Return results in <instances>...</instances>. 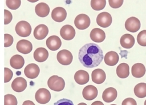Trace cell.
Here are the masks:
<instances>
[{"instance_id": "10", "label": "cell", "mask_w": 146, "mask_h": 105, "mask_svg": "<svg viewBox=\"0 0 146 105\" xmlns=\"http://www.w3.org/2000/svg\"><path fill=\"white\" fill-rule=\"evenodd\" d=\"M60 35L64 40H71L75 36V30L71 25L66 24L61 28Z\"/></svg>"}, {"instance_id": "24", "label": "cell", "mask_w": 146, "mask_h": 105, "mask_svg": "<svg viewBox=\"0 0 146 105\" xmlns=\"http://www.w3.org/2000/svg\"><path fill=\"white\" fill-rule=\"evenodd\" d=\"M35 11L38 16L44 18L48 15L50 7L46 3L41 2L36 5L35 7Z\"/></svg>"}, {"instance_id": "18", "label": "cell", "mask_w": 146, "mask_h": 105, "mask_svg": "<svg viewBox=\"0 0 146 105\" xmlns=\"http://www.w3.org/2000/svg\"><path fill=\"white\" fill-rule=\"evenodd\" d=\"M91 39L96 43H101L106 38V33L103 30L100 28H95L91 30L90 32Z\"/></svg>"}, {"instance_id": "1", "label": "cell", "mask_w": 146, "mask_h": 105, "mask_svg": "<svg viewBox=\"0 0 146 105\" xmlns=\"http://www.w3.org/2000/svg\"><path fill=\"white\" fill-rule=\"evenodd\" d=\"M104 58L100 47L96 44L88 43L83 45L79 51L78 58L86 68H92L98 66Z\"/></svg>"}, {"instance_id": "19", "label": "cell", "mask_w": 146, "mask_h": 105, "mask_svg": "<svg viewBox=\"0 0 146 105\" xmlns=\"http://www.w3.org/2000/svg\"><path fill=\"white\" fill-rule=\"evenodd\" d=\"M92 81L96 84H101L104 82L106 78L105 72L101 69L94 70L91 74Z\"/></svg>"}, {"instance_id": "16", "label": "cell", "mask_w": 146, "mask_h": 105, "mask_svg": "<svg viewBox=\"0 0 146 105\" xmlns=\"http://www.w3.org/2000/svg\"><path fill=\"white\" fill-rule=\"evenodd\" d=\"M48 33V28L47 26L41 24L37 26L34 30V37L37 40L44 39Z\"/></svg>"}, {"instance_id": "44", "label": "cell", "mask_w": 146, "mask_h": 105, "mask_svg": "<svg viewBox=\"0 0 146 105\" xmlns=\"http://www.w3.org/2000/svg\"><path fill=\"white\" fill-rule=\"evenodd\" d=\"M111 105H116V104H111Z\"/></svg>"}, {"instance_id": "4", "label": "cell", "mask_w": 146, "mask_h": 105, "mask_svg": "<svg viewBox=\"0 0 146 105\" xmlns=\"http://www.w3.org/2000/svg\"><path fill=\"white\" fill-rule=\"evenodd\" d=\"M91 20L89 16L84 14H80L78 15L75 20L74 24L75 27L81 30L87 28L90 25Z\"/></svg>"}, {"instance_id": "7", "label": "cell", "mask_w": 146, "mask_h": 105, "mask_svg": "<svg viewBox=\"0 0 146 105\" xmlns=\"http://www.w3.org/2000/svg\"><path fill=\"white\" fill-rule=\"evenodd\" d=\"M112 19L111 14L107 12H102L98 14L96 18V23L98 26L107 28L112 23Z\"/></svg>"}, {"instance_id": "11", "label": "cell", "mask_w": 146, "mask_h": 105, "mask_svg": "<svg viewBox=\"0 0 146 105\" xmlns=\"http://www.w3.org/2000/svg\"><path fill=\"white\" fill-rule=\"evenodd\" d=\"M67 16L66 10L62 7H57L54 9L51 12L52 19L56 22H62L64 21Z\"/></svg>"}, {"instance_id": "13", "label": "cell", "mask_w": 146, "mask_h": 105, "mask_svg": "<svg viewBox=\"0 0 146 105\" xmlns=\"http://www.w3.org/2000/svg\"><path fill=\"white\" fill-rule=\"evenodd\" d=\"M17 51L23 54H28L33 50L31 43L27 40H21L17 44Z\"/></svg>"}, {"instance_id": "32", "label": "cell", "mask_w": 146, "mask_h": 105, "mask_svg": "<svg viewBox=\"0 0 146 105\" xmlns=\"http://www.w3.org/2000/svg\"><path fill=\"white\" fill-rule=\"evenodd\" d=\"M21 0H6V5L11 10H16L21 6Z\"/></svg>"}, {"instance_id": "27", "label": "cell", "mask_w": 146, "mask_h": 105, "mask_svg": "<svg viewBox=\"0 0 146 105\" xmlns=\"http://www.w3.org/2000/svg\"><path fill=\"white\" fill-rule=\"evenodd\" d=\"M117 75L120 78H125L129 74V67L126 63H121L116 68Z\"/></svg>"}, {"instance_id": "43", "label": "cell", "mask_w": 146, "mask_h": 105, "mask_svg": "<svg viewBox=\"0 0 146 105\" xmlns=\"http://www.w3.org/2000/svg\"><path fill=\"white\" fill-rule=\"evenodd\" d=\"M144 105H146V100H145V102H144Z\"/></svg>"}, {"instance_id": "31", "label": "cell", "mask_w": 146, "mask_h": 105, "mask_svg": "<svg viewBox=\"0 0 146 105\" xmlns=\"http://www.w3.org/2000/svg\"><path fill=\"white\" fill-rule=\"evenodd\" d=\"M138 44L143 47H146V30L140 31L137 36Z\"/></svg>"}, {"instance_id": "15", "label": "cell", "mask_w": 146, "mask_h": 105, "mask_svg": "<svg viewBox=\"0 0 146 105\" xmlns=\"http://www.w3.org/2000/svg\"><path fill=\"white\" fill-rule=\"evenodd\" d=\"M61 45L60 39L56 35L51 36L46 40V45L51 51H55L58 50L61 47Z\"/></svg>"}, {"instance_id": "6", "label": "cell", "mask_w": 146, "mask_h": 105, "mask_svg": "<svg viewBox=\"0 0 146 105\" xmlns=\"http://www.w3.org/2000/svg\"><path fill=\"white\" fill-rule=\"evenodd\" d=\"M36 101L40 104H46L51 99V94L50 91L45 88L38 89L35 95Z\"/></svg>"}, {"instance_id": "42", "label": "cell", "mask_w": 146, "mask_h": 105, "mask_svg": "<svg viewBox=\"0 0 146 105\" xmlns=\"http://www.w3.org/2000/svg\"><path fill=\"white\" fill-rule=\"evenodd\" d=\"M78 105H87V104H86L84 103H80Z\"/></svg>"}, {"instance_id": "22", "label": "cell", "mask_w": 146, "mask_h": 105, "mask_svg": "<svg viewBox=\"0 0 146 105\" xmlns=\"http://www.w3.org/2000/svg\"><path fill=\"white\" fill-rule=\"evenodd\" d=\"M34 58L35 60L39 62L45 61L48 57L47 50L43 47L36 48L34 52Z\"/></svg>"}, {"instance_id": "14", "label": "cell", "mask_w": 146, "mask_h": 105, "mask_svg": "<svg viewBox=\"0 0 146 105\" xmlns=\"http://www.w3.org/2000/svg\"><path fill=\"white\" fill-rule=\"evenodd\" d=\"M11 87L12 89L16 92H22L27 87V81L23 77H17L12 82Z\"/></svg>"}, {"instance_id": "25", "label": "cell", "mask_w": 146, "mask_h": 105, "mask_svg": "<svg viewBox=\"0 0 146 105\" xmlns=\"http://www.w3.org/2000/svg\"><path fill=\"white\" fill-rule=\"evenodd\" d=\"M145 67L141 63L135 64L131 69L132 75L135 78H141L145 73Z\"/></svg>"}, {"instance_id": "20", "label": "cell", "mask_w": 146, "mask_h": 105, "mask_svg": "<svg viewBox=\"0 0 146 105\" xmlns=\"http://www.w3.org/2000/svg\"><path fill=\"white\" fill-rule=\"evenodd\" d=\"M89 74L87 72L83 70L77 71L74 75V79L75 82L80 85L87 83L89 81Z\"/></svg>"}, {"instance_id": "8", "label": "cell", "mask_w": 146, "mask_h": 105, "mask_svg": "<svg viewBox=\"0 0 146 105\" xmlns=\"http://www.w3.org/2000/svg\"><path fill=\"white\" fill-rule=\"evenodd\" d=\"M140 22L136 17L132 16L128 18L125 22V29L131 32H136L140 28Z\"/></svg>"}, {"instance_id": "5", "label": "cell", "mask_w": 146, "mask_h": 105, "mask_svg": "<svg viewBox=\"0 0 146 105\" xmlns=\"http://www.w3.org/2000/svg\"><path fill=\"white\" fill-rule=\"evenodd\" d=\"M58 61L63 65H70L73 59L72 53L67 49H62L58 52L56 55Z\"/></svg>"}, {"instance_id": "35", "label": "cell", "mask_w": 146, "mask_h": 105, "mask_svg": "<svg viewBox=\"0 0 146 105\" xmlns=\"http://www.w3.org/2000/svg\"><path fill=\"white\" fill-rule=\"evenodd\" d=\"M4 71H5L4 82H5V83H7V82H9L11 80V79L12 78L13 75V73L10 69H9L7 68H5Z\"/></svg>"}, {"instance_id": "38", "label": "cell", "mask_w": 146, "mask_h": 105, "mask_svg": "<svg viewBox=\"0 0 146 105\" xmlns=\"http://www.w3.org/2000/svg\"><path fill=\"white\" fill-rule=\"evenodd\" d=\"M121 105H137V103L134 99L132 98H127L122 102Z\"/></svg>"}, {"instance_id": "29", "label": "cell", "mask_w": 146, "mask_h": 105, "mask_svg": "<svg viewBox=\"0 0 146 105\" xmlns=\"http://www.w3.org/2000/svg\"><path fill=\"white\" fill-rule=\"evenodd\" d=\"M106 5V0H91V6L92 9L96 11L103 10Z\"/></svg>"}, {"instance_id": "2", "label": "cell", "mask_w": 146, "mask_h": 105, "mask_svg": "<svg viewBox=\"0 0 146 105\" xmlns=\"http://www.w3.org/2000/svg\"><path fill=\"white\" fill-rule=\"evenodd\" d=\"M47 85L51 90L55 91H60L64 88L65 82L62 77L54 75L48 78Z\"/></svg>"}, {"instance_id": "40", "label": "cell", "mask_w": 146, "mask_h": 105, "mask_svg": "<svg viewBox=\"0 0 146 105\" xmlns=\"http://www.w3.org/2000/svg\"><path fill=\"white\" fill-rule=\"evenodd\" d=\"M91 105H104V104L102 102L98 100V101H95V102H93L91 104Z\"/></svg>"}, {"instance_id": "17", "label": "cell", "mask_w": 146, "mask_h": 105, "mask_svg": "<svg viewBox=\"0 0 146 105\" xmlns=\"http://www.w3.org/2000/svg\"><path fill=\"white\" fill-rule=\"evenodd\" d=\"M117 95V90L113 87H108L105 89L102 94L103 100L106 103L113 102Z\"/></svg>"}, {"instance_id": "26", "label": "cell", "mask_w": 146, "mask_h": 105, "mask_svg": "<svg viewBox=\"0 0 146 105\" xmlns=\"http://www.w3.org/2000/svg\"><path fill=\"white\" fill-rule=\"evenodd\" d=\"M10 64L13 68L19 69L23 66L25 64V60L22 56L15 54L10 58Z\"/></svg>"}, {"instance_id": "39", "label": "cell", "mask_w": 146, "mask_h": 105, "mask_svg": "<svg viewBox=\"0 0 146 105\" xmlns=\"http://www.w3.org/2000/svg\"><path fill=\"white\" fill-rule=\"evenodd\" d=\"M22 105H35V104H34V103L33 102H32L31 100H25L23 103Z\"/></svg>"}, {"instance_id": "28", "label": "cell", "mask_w": 146, "mask_h": 105, "mask_svg": "<svg viewBox=\"0 0 146 105\" xmlns=\"http://www.w3.org/2000/svg\"><path fill=\"white\" fill-rule=\"evenodd\" d=\"M135 95L139 98H143L146 96V83L141 82L137 84L133 89Z\"/></svg>"}, {"instance_id": "12", "label": "cell", "mask_w": 146, "mask_h": 105, "mask_svg": "<svg viewBox=\"0 0 146 105\" xmlns=\"http://www.w3.org/2000/svg\"><path fill=\"white\" fill-rule=\"evenodd\" d=\"M98 89L93 85H88L86 86L82 91L83 98L88 100H91L96 98L98 95Z\"/></svg>"}, {"instance_id": "9", "label": "cell", "mask_w": 146, "mask_h": 105, "mask_svg": "<svg viewBox=\"0 0 146 105\" xmlns=\"http://www.w3.org/2000/svg\"><path fill=\"white\" fill-rule=\"evenodd\" d=\"M40 73V69L39 66L34 63L27 65L25 69V75L30 79H34L36 78Z\"/></svg>"}, {"instance_id": "41", "label": "cell", "mask_w": 146, "mask_h": 105, "mask_svg": "<svg viewBox=\"0 0 146 105\" xmlns=\"http://www.w3.org/2000/svg\"><path fill=\"white\" fill-rule=\"evenodd\" d=\"M29 2H32V3H34V2H36L37 1H38L39 0H27Z\"/></svg>"}, {"instance_id": "34", "label": "cell", "mask_w": 146, "mask_h": 105, "mask_svg": "<svg viewBox=\"0 0 146 105\" xmlns=\"http://www.w3.org/2000/svg\"><path fill=\"white\" fill-rule=\"evenodd\" d=\"M4 37H5V44H4L5 47H9L11 46L14 41L13 36L10 34L5 33L4 35Z\"/></svg>"}, {"instance_id": "37", "label": "cell", "mask_w": 146, "mask_h": 105, "mask_svg": "<svg viewBox=\"0 0 146 105\" xmlns=\"http://www.w3.org/2000/svg\"><path fill=\"white\" fill-rule=\"evenodd\" d=\"M54 105H74V104H73V102L71 100L63 98L54 103Z\"/></svg>"}, {"instance_id": "36", "label": "cell", "mask_w": 146, "mask_h": 105, "mask_svg": "<svg viewBox=\"0 0 146 105\" xmlns=\"http://www.w3.org/2000/svg\"><path fill=\"white\" fill-rule=\"evenodd\" d=\"M4 14H5L4 24H7L11 22V21L13 19V15H12L11 13L7 10H4Z\"/></svg>"}, {"instance_id": "30", "label": "cell", "mask_w": 146, "mask_h": 105, "mask_svg": "<svg viewBox=\"0 0 146 105\" xmlns=\"http://www.w3.org/2000/svg\"><path fill=\"white\" fill-rule=\"evenodd\" d=\"M16 97L12 94H6L4 96V105H17Z\"/></svg>"}, {"instance_id": "33", "label": "cell", "mask_w": 146, "mask_h": 105, "mask_svg": "<svg viewBox=\"0 0 146 105\" xmlns=\"http://www.w3.org/2000/svg\"><path fill=\"white\" fill-rule=\"evenodd\" d=\"M124 0H108L110 6L113 9H117L121 6Z\"/></svg>"}, {"instance_id": "23", "label": "cell", "mask_w": 146, "mask_h": 105, "mask_svg": "<svg viewBox=\"0 0 146 105\" xmlns=\"http://www.w3.org/2000/svg\"><path fill=\"white\" fill-rule=\"evenodd\" d=\"M104 62L108 66H114L117 64L119 61V55L114 51H110L107 52L104 57Z\"/></svg>"}, {"instance_id": "3", "label": "cell", "mask_w": 146, "mask_h": 105, "mask_svg": "<svg viewBox=\"0 0 146 105\" xmlns=\"http://www.w3.org/2000/svg\"><path fill=\"white\" fill-rule=\"evenodd\" d=\"M15 32L19 36L27 37L31 32V27L26 21L22 20L19 22L15 26Z\"/></svg>"}, {"instance_id": "21", "label": "cell", "mask_w": 146, "mask_h": 105, "mask_svg": "<svg viewBox=\"0 0 146 105\" xmlns=\"http://www.w3.org/2000/svg\"><path fill=\"white\" fill-rule=\"evenodd\" d=\"M135 42L134 37L129 33L123 35L120 39V43L121 47L125 49L131 48L133 46Z\"/></svg>"}]
</instances>
